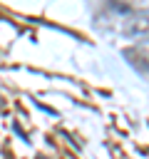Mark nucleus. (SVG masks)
<instances>
[{
	"label": "nucleus",
	"mask_w": 149,
	"mask_h": 159,
	"mask_svg": "<svg viewBox=\"0 0 149 159\" xmlns=\"http://www.w3.org/2000/svg\"><path fill=\"white\" fill-rule=\"evenodd\" d=\"M122 32L132 40H139V42H149V15L144 12H132L124 25H122Z\"/></svg>",
	"instance_id": "obj_1"
},
{
	"label": "nucleus",
	"mask_w": 149,
	"mask_h": 159,
	"mask_svg": "<svg viewBox=\"0 0 149 159\" xmlns=\"http://www.w3.org/2000/svg\"><path fill=\"white\" fill-rule=\"evenodd\" d=\"M124 57L142 72H149V47H127Z\"/></svg>",
	"instance_id": "obj_2"
}]
</instances>
